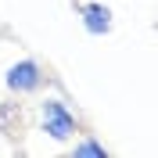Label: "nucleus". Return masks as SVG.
<instances>
[{
    "label": "nucleus",
    "mask_w": 158,
    "mask_h": 158,
    "mask_svg": "<svg viewBox=\"0 0 158 158\" xmlns=\"http://www.w3.org/2000/svg\"><path fill=\"white\" fill-rule=\"evenodd\" d=\"M40 129H43L50 140L65 144V140H72L79 133V122H76V115H72V108L65 101L47 97V101H40Z\"/></svg>",
    "instance_id": "f257e3e1"
},
{
    "label": "nucleus",
    "mask_w": 158,
    "mask_h": 158,
    "mask_svg": "<svg viewBox=\"0 0 158 158\" xmlns=\"http://www.w3.org/2000/svg\"><path fill=\"white\" fill-rule=\"evenodd\" d=\"M43 83H47V72H43V65H40L36 58H22V61H15V65H7V72H4V86H7L15 97L40 94Z\"/></svg>",
    "instance_id": "f03ea898"
},
{
    "label": "nucleus",
    "mask_w": 158,
    "mask_h": 158,
    "mask_svg": "<svg viewBox=\"0 0 158 158\" xmlns=\"http://www.w3.org/2000/svg\"><path fill=\"white\" fill-rule=\"evenodd\" d=\"M79 18H83V29L90 36H108L115 18H111V7L108 4H101V0H83L79 4Z\"/></svg>",
    "instance_id": "7ed1b4c3"
},
{
    "label": "nucleus",
    "mask_w": 158,
    "mask_h": 158,
    "mask_svg": "<svg viewBox=\"0 0 158 158\" xmlns=\"http://www.w3.org/2000/svg\"><path fill=\"white\" fill-rule=\"evenodd\" d=\"M22 126H25V108H22V101L18 97H7V101H0V137H22Z\"/></svg>",
    "instance_id": "20e7f679"
},
{
    "label": "nucleus",
    "mask_w": 158,
    "mask_h": 158,
    "mask_svg": "<svg viewBox=\"0 0 158 158\" xmlns=\"http://www.w3.org/2000/svg\"><path fill=\"white\" fill-rule=\"evenodd\" d=\"M72 158H108V148H104L101 140H94L90 133H83V137L72 144Z\"/></svg>",
    "instance_id": "39448f33"
}]
</instances>
